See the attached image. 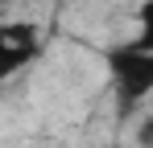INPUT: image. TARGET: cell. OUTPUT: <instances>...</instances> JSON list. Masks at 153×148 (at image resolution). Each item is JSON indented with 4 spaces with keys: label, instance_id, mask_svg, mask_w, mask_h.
<instances>
[{
    "label": "cell",
    "instance_id": "cell-1",
    "mask_svg": "<svg viewBox=\"0 0 153 148\" xmlns=\"http://www.w3.org/2000/svg\"><path fill=\"white\" fill-rule=\"evenodd\" d=\"M108 70H112L120 103H137V99L153 95V49L124 41V45H116L108 53Z\"/></svg>",
    "mask_w": 153,
    "mask_h": 148
},
{
    "label": "cell",
    "instance_id": "cell-4",
    "mask_svg": "<svg viewBox=\"0 0 153 148\" xmlns=\"http://www.w3.org/2000/svg\"><path fill=\"white\" fill-rule=\"evenodd\" d=\"M137 148H153V111L137 123Z\"/></svg>",
    "mask_w": 153,
    "mask_h": 148
},
{
    "label": "cell",
    "instance_id": "cell-2",
    "mask_svg": "<svg viewBox=\"0 0 153 148\" xmlns=\"http://www.w3.org/2000/svg\"><path fill=\"white\" fill-rule=\"evenodd\" d=\"M37 25L33 21H4L0 25V74H17L37 53Z\"/></svg>",
    "mask_w": 153,
    "mask_h": 148
},
{
    "label": "cell",
    "instance_id": "cell-3",
    "mask_svg": "<svg viewBox=\"0 0 153 148\" xmlns=\"http://www.w3.org/2000/svg\"><path fill=\"white\" fill-rule=\"evenodd\" d=\"M132 41L153 49V0H141V4H137V37H132Z\"/></svg>",
    "mask_w": 153,
    "mask_h": 148
},
{
    "label": "cell",
    "instance_id": "cell-5",
    "mask_svg": "<svg viewBox=\"0 0 153 148\" xmlns=\"http://www.w3.org/2000/svg\"><path fill=\"white\" fill-rule=\"evenodd\" d=\"M149 111H153V103H149Z\"/></svg>",
    "mask_w": 153,
    "mask_h": 148
}]
</instances>
